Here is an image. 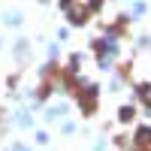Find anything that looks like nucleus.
Listing matches in <instances>:
<instances>
[{
  "instance_id": "obj_1",
  "label": "nucleus",
  "mask_w": 151,
  "mask_h": 151,
  "mask_svg": "<svg viewBox=\"0 0 151 151\" xmlns=\"http://www.w3.org/2000/svg\"><path fill=\"white\" fill-rule=\"evenodd\" d=\"M136 142H139V145H148V142H151V127H142L139 133H136Z\"/></svg>"
},
{
  "instance_id": "obj_2",
  "label": "nucleus",
  "mask_w": 151,
  "mask_h": 151,
  "mask_svg": "<svg viewBox=\"0 0 151 151\" xmlns=\"http://www.w3.org/2000/svg\"><path fill=\"white\" fill-rule=\"evenodd\" d=\"M139 97L145 100V103H151V85H142L139 88Z\"/></svg>"
},
{
  "instance_id": "obj_3",
  "label": "nucleus",
  "mask_w": 151,
  "mask_h": 151,
  "mask_svg": "<svg viewBox=\"0 0 151 151\" xmlns=\"http://www.w3.org/2000/svg\"><path fill=\"white\" fill-rule=\"evenodd\" d=\"M130 118H133V109H130V106L121 109V121H130Z\"/></svg>"
},
{
  "instance_id": "obj_4",
  "label": "nucleus",
  "mask_w": 151,
  "mask_h": 151,
  "mask_svg": "<svg viewBox=\"0 0 151 151\" xmlns=\"http://www.w3.org/2000/svg\"><path fill=\"white\" fill-rule=\"evenodd\" d=\"M142 151H151V142H148V145H142Z\"/></svg>"
}]
</instances>
